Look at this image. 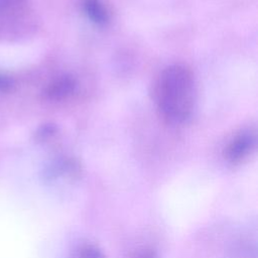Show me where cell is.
<instances>
[{"label": "cell", "mask_w": 258, "mask_h": 258, "mask_svg": "<svg viewBox=\"0 0 258 258\" xmlns=\"http://www.w3.org/2000/svg\"><path fill=\"white\" fill-rule=\"evenodd\" d=\"M195 79L184 64H171L158 75L153 86V99L164 121L172 125L186 122L195 106Z\"/></svg>", "instance_id": "1"}, {"label": "cell", "mask_w": 258, "mask_h": 258, "mask_svg": "<svg viewBox=\"0 0 258 258\" xmlns=\"http://www.w3.org/2000/svg\"><path fill=\"white\" fill-rule=\"evenodd\" d=\"M77 87L74 78L70 76H61L53 80L44 90V96L50 101H62L71 97Z\"/></svg>", "instance_id": "3"}, {"label": "cell", "mask_w": 258, "mask_h": 258, "mask_svg": "<svg viewBox=\"0 0 258 258\" xmlns=\"http://www.w3.org/2000/svg\"><path fill=\"white\" fill-rule=\"evenodd\" d=\"M13 87V81L8 77L0 73V93L8 92Z\"/></svg>", "instance_id": "7"}, {"label": "cell", "mask_w": 258, "mask_h": 258, "mask_svg": "<svg viewBox=\"0 0 258 258\" xmlns=\"http://www.w3.org/2000/svg\"><path fill=\"white\" fill-rule=\"evenodd\" d=\"M134 258H157V257L154 254V252H152L150 250H145V251L138 253Z\"/></svg>", "instance_id": "8"}, {"label": "cell", "mask_w": 258, "mask_h": 258, "mask_svg": "<svg viewBox=\"0 0 258 258\" xmlns=\"http://www.w3.org/2000/svg\"><path fill=\"white\" fill-rule=\"evenodd\" d=\"M83 10L87 17L98 25H105L110 21V13L102 0H83Z\"/></svg>", "instance_id": "4"}, {"label": "cell", "mask_w": 258, "mask_h": 258, "mask_svg": "<svg viewBox=\"0 0 258 258\" xmlns=\"http://www.w3.org/2000/svg\"><path fill=\"white\" fill-rule=\"evenodd\" d=\"M73 258H104V255L97 246L85 244L76 250Z\"/></svg>", "instance_id": "5"}, {"label": "cell", "mask_w": 258, "mask_h": 258, "mask_svg": "<svg viewBox=\"0 0 258 258\" xmlns=\"http://www.w3.org/2000/svg\"><path fill=\"white\" fill-rule=\"evenodd\" d=\"M255 145V133L250 130H243L235 135L226 145L224 150L225 158L231 163L241 162L250 155L254 150Z\"/></svg>", "instance_id": "2"}, {"label": "cell", "mask_w": 258, "mask_h": 258, "mask_svg": "<svg viewBox=\"0 0 258 258\" xmlns=\"http://www.w3.org/2000/svg\"><path fill=\"white\" fill-rule=\"evenodd\" d=\"M24 2L25 0H0V10L14 9Z\"/></svg>", "instance_id": "6"}]
</instances>
